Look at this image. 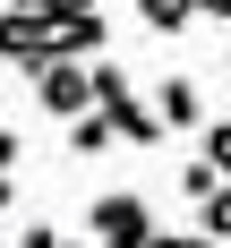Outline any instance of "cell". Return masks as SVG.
Segmentation results:
<instances>
[{
	"label": "cell",
	"instance_id": "6da1fadb",
	"mask_svg": "<svg viewBox=\"0 0 231 248\" xmlns=\"http://www.w3.org/2000/svg\"><path fill=\"white\" fill-rule=\"evenodd\" d=\"M146 240H154V205L137 188H111L86 205V248H146Z\"/></svg>",
	"mask_w": 231,
	"mask_h": 248
},
{
	"label": "cell",
	"instance_id": "4fadbf2b",
	"mask_svg": "<svg viewBox=\"0 0 231 248\" xmlns=\"http://www.w3.org/2000/svg\"><path fill=\"white\" fill-rule=\"evenodd\" d=\"M17 154H26V137H17V128H0V171H17Z\"/></svg>",
	"mask_w": 231,
	"mask_h": 248
},
{
	"label": "cell",
	"instance_id": "9c48e42d",
	"mask_svg": "<svg viewBox=\"0 0 231 248\" xmlns=\"http://www.w3.org/2000/svg\"><path fill=\"white\" fill-rule=\"evenodd\" d=\"M214 188H223V180L205 171V163H188V171H180V197H188V205H205V197H214Z\"/></svg>",
	"mask_w": 231,
	"mask_h": 248
},
{
	"label": "cell",
	"instance_id": "30bf717a",
	"mask_svg": "<svg viewBox=\"0 0 231 248\" xmlns=\"http://www.w3.org/2000/svg\"><path fill=\"white\" fill-rule=\"evenodd\" d=\"M17 248H86V240H69V231H51V223H26Z\"/></svg>",
	"mask_w": 231,
	"mask_h": 248
},
{
	"label": "cell",
	"instance_id": "277c9868",
	"mask_svg": "<svg viewBox=\"0 0 231 248\" xmlns=\"http://www.w3.org/2000/svg\"><path fill=\"white\" fill-rule=\"evenodd\" d=\"M103 120H111V137H120V146H163V120H154L137 94H128V103H111Z\"/></svg>",
	"mask_w": 231,
	"mask_h": 248
},
{
	"label": "cell",
	"instance_id": "3957f363",
	"mask_svg": "<svg viewBox=\"0 0 231 248\" xmlns=\"http://www.w3.org/2000/svg\"><path fill=\"white\" fill-rule=\"evenodd\" d=\"M146 111H154L163 128H197V120H205V94H197V77H163Z\"/></svg>",
	"mask_w": 231,
	"mask_h": 248
},
{
	"label": "cell",
	"instance_id": "52a82bcc",
	"mask_svg": "<svg viewBox=\"0 0 231 248\" xmlns=\"http://www.w3.org/2000/svg\"><path fill=\"white\" fill-rule=\"evenodd\" d=\"M197 240H214V248L231 240V188H214V197L197 205Z\"/></svg>",
	"mask_w": 231,
	"mask_h": 248
},
{
	"label": "cell",
	"instance_id": "7a4b0ae2",
	"mask_svg": "<svg viewBox=\"0 0 231 248\" xmlns=\"http://www.w3.org/2000/svg\"><path fill=\"white\" fill-rule=\"evenodd\" d=\"M34 103H43L51 120L94 111V94H86V60H51V69H34Z\"/></svg>",
	"mask_w": 231,
	"mask_h": 248
},
{
	"label": "cell",
	"instance_id": "5b68a950",
	"mask_svg": "<svg viewBox=\"0 0 231 248\" xmlns=\"http://www.w3.org/2000/svg\"><path fill=\"white\" fill-rule=\"evenodd\" d=\"M111 146H120V137H111L103 111H77V120H69V154H77V163H94V154H111Z\"/></svg>",
	"mask_w": 231,
	"mask_h": 248
},
{
	"label": "cell",
	"instance_id": "8992f818",
	"mask_svg": "<svg viewBox=\"0 0 231 248\" xmlns=\"http://www.w3.org/2000/svg\"><path fill=\"white\" fill-rule=\"evenodd\" d=\"M137 17H146L154 34H180V26L197 17V0H137Z\"/></svg>",
	"mask_w": 231,
	"mask_h": 248
},
{
	"label": "cell",
	"instance_id": "7c38bea8",
	"mask_svg": "<svg viewBox=\"0 0 231 248\" xmlns=\"http://www.w3.org/2000/svg\"><path fill=\"white\" fill-rule=\"evenodd\" d=\"M146 248H214V240H197V231H154Z\"/></svg>",
	"mask_w": 231,
	"mask_h": 248
},
{
	"label": "cell",
	"instance_id": "8fae6325",
	"mask_svg": "<svg viewBox=\"0 0 231 248\" xmlns=\"http://www.w3.org/2000/svg\"><path fill=\"white\" fill-rule=\"evenodd\" d=\"M17 9H34V17H77V9H94V0H17Z\"/></svg>",
	"mask_w": 231,
	"mask_h": 248
},
{
	"label": "cell",
	"instance_id": "ba28073f",
	"mask_svg": "<svg viewBox=\"0 0 231 248\" xmlns=\"http://www.w3.org/2000/svg\"><path fill=\"white\" fill-rule=\"evenodd\" d=\"M197 163H205V171L231 188V120H214V128H205V154H197Z\"/></svg>",
	"mask_w": 231,
	"mask_h": 248
}]
</instances>
